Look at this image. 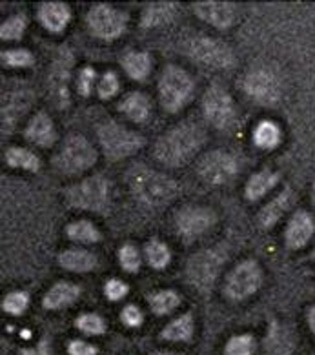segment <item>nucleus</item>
<instances>
[{
	"mask_svg": "<svg viewBox=\"0 0 315 355\" xmlns=\"http://www.w3.org/2000/svg\"><path fill=\"white\" fill-rule=\"evenodd\" d=\"M204 133L194 124H180L160 137L155 146V157L171 168L188 162L201 150Z\"/></svg>",
	"mask_w": 315,
	"mask_h": 355,
	"instance_id": "nucleus-1",
	"label": "nucleus"
},
{
	"mask_svg": "<svg viewBox=\"0 0 315 355\" xmlns=\"http://www.w3.org/2000/svg\"><path fill=\"white\" fill-rule=\"evenodd\" d=\"M131 191L139 200L148 206H162L170 202L177 193V184L170 177L162 175L159 171L144 168L142 164L135 166L128 173Z\"/></svg>",
	"mask_w": 315,
	"mask_h": 355,
	"instance_id": "nucleus-2",
	"label": "nucleus"
},
{
	"mask_svg": "<svg viewBox=\"0 0 315 355\" xmlns=\"http://www.w3.org/2000/svg\"><path fill=\"white\" fill-rule=\"evenodd\" d=\"M194 93V80L182 68L168 66L159 80V97L166 112H179Z\"/></svg>",
	"mask_w": 315,
	"mask_h": 355,
	"instance_id": "nucleus-3",
	"label": "nucleus"
},
{
	"mask_svg": "<svg viewBox=\"0 0 315 355\" xmlns=\"http://www.w3.org/2000/svg\"><path fill=\"white\" fill-rule=\"evenodd\" d=\"M97 161V151L83 135H71L64 141L62 148L55 157V166L66 175H77L92 168Z\"/></svg>",
	"mask_w": 315,
	"mask_h": 355,
	"instance_id": "nucleus-4",
	"label": "nucleus"
},
{
	"mask_svg": "<svg viewBox=\"0 0 315 355\" xmlns=\"http://www.w3.org/2000/svg\"><path fill=\"white\" fill-rule=\"evenodd\" d=\"M99 141L110 159L133 155L139 148L144 146V139L139 133L117 124L115 121H108L99 126Z\"/></svg>",
	"mask_w": 315,
	"mask_h": 355,
	"instance_id": "nucleus-5",
	"label": "nucleus"
},
{
	"mask_svg": "<svg viewBox=\"0 0 315 355\" xmlns=\"http://www.w3.org/2000/svg\"><path fill=\"white\" fill-rule=\"evenodd\" d=\"M108 195H110V186L102 175L87 177L66 191L69 205L90 211H101L106 208Z\"/></svg>",
	"mask_w": 315,
	"mask_h": 355,
	"instance_id": "nucleus-6",
	"label": "nucleus"
},
{
	"mask_svg": "<svg viewBox=\"0 0 315 355\" xmlns=\"http://www.w3.org/2000/svg\"><path fill=\"white\" fill-rule=\"evenodd\" d=\"M224 261H226V252L223 248L204 250V252L194 255L188 263L189 282L199 290L212 288Z\"/></svg>",
	"mask_w": 315,
	"mask_h": 355,
	"instance_id": "nucleus-7",
	"label": "nucleus"
},
{
	"mask_svg": "<svg viewBox=\"0 0 315 355\" xmlns=\"http://www.w3.org/2000/svg\"><path fill=\"white\" fill-rule=\"evenodd\" d=\"M128 15L108 4L93 6L87 13V26L95 37L102 40L119 39L126 30Z\"/></svg>",
	"mask_w": 315,
	"mask_h": 355,
	"instance_id": "nucleus-8",
	"label": "nucleus"
},
{
	"mask_svg": "<svg viewBox=\"0 0 315 355\" xmlns=\"http://www.w3.org/2000/svg\"><path fill=\"white\" fill-rule=\"evenodd\" d=\"M261 282L262 273L259 264L255 261H244L230 272L224 292L233 301H241V299H246V297L257 292Z\"/></svg>",
	"mask_w": 315,
	"mask_h": 355,
	"instance_id": "nucleus-9",
	"label": "nucleus"
},
{
	"mask_svg": "<svg viewBox=\"0 0 315 355\" xmlns=\"http://www.w3.org/2000/svg\"><path fill=\"white\" fill-rule=\"evenodd\" d=\"M204 115L215 128L226 130L235 122V104L226 89L221 86H212L208 88L203 101Z\"/></svg>",
	"mask_w": 315,
	"mask_h": 355,
	"instance_id": "nucleus-10",
	"label": "nucleus"
},
{
	"mask_svg": "<svg viewBox=\"0 0 315 355\" xmlns=\"http://www.w3.org/2000/svg\"><path fill=\"white\" fill-rule=\"evenodd\" d=\"M197 171L201 179L210 184H224L237 175L239 164L235 157L223 150H217L203 157V161L197 166Z\"/></svg>",
	"mask_w": 315,
	"mask_h": 355,
	"instance_id": "nucleus-11",
	"label": "nucleus"
},
{
	"mask_svg": "<svg viewBox=\"0 0 315 355\" xmlns=\"http://www.w3.org/2000/svg\"><path fill=\"white\" fill-rule=\"evenodd\" d=\"M189 55L195 60L203 62L210 68H232L233 66V53L228 46L221 40L210 39V37H197L189 44Z\"/></svg>",
	"mask_w": 315,
	"mask_h": 355,
	"instance_id": "nucleus-12",
	"label": "nucleus"
},
{
	"mask_svg": "<svg viewBox=\"0 0 315 355\" xmlns=\"http://www.w3.org/2000/svg\"><path fill=\"white\" fill-rule=\"evenodd\" d=\"M73 66V55L69 48H60L57 59H55L51 71H49V92L53 98L55 106L58 110L68 107L69 93H68V80L71 73Z\"/></svg>",
	"mask_w": 315,
	"mask_h": 355,
	"instance_id": "nucleus-13",
	"label": "nucleus"
},
{
	"mask_svg": "<svg viewBox=\"0 0 315 355\" xmlns=\"http://www.w3.org/2000/svg\"><path fill=\"white\" fill-rule=\"evenodd\" d=\"M248 97L259 104H273L281 97V83L270 69H255L244 80Z\"/></svg>",
	"mask_w": 315,
	"mask_h": 355,
	"instance_id": "nucleus-14",
	"label": "nucleus"
},
{
	"mask_svg": "<svg viewBox=\"0 0 315 355\" xmlns=\"http://www.w3.org/2000/svg\"><path fill=\"white\" fill-rule=\"evenodd\" d=\"M215 223L214 211H210L208 208H197V206H188V208L180 209L177 214V230L180 235L185 237H197L203 235L204 232H208Z\"/></svg>",
	"mask_w": 315,
	"mask_h": 355,
	"instance_id": "nucleus-15",
	"label": "nucleus"
},
{
	"mask_svg": "<svg viewBox=\"0 0 315 355\" xmlns=\"http://www.w3.org/2000/svg\"><path fill=\"white\" fill-rule=\"evenodd\" d=\"M194 6L199 19L215 26L219 30L230 28L237 19V8L232 2H197Z\"/></svg>",
	"mask_w": 315,
	"mask_h": 355,
	"instance_id": "nucleus-16",
	"label": "nucleus"
},
{
	"mask_svg": "<svg viewBox=\"0 0 315 355\" xmlns=\"http://www.w3.org/2000/svg\"><path fill=\"white\" fill-rule=\"evenodd\" d=\"M314 234H315L314 217H312L308 211H297V214L290 219V223H288L284 239H287L288 248L299 250L308 244V241H310Z\"/></svg>",
	"mask_w": 315,
	"mask_h": 355,
	"instance_id": "nucleus-17",
	"label": "nucleus"
},
{
	"mask_svg": "<svg viewBox=\"0 0 315 355\" xmlns=\"http://www.w3.org/2000/svg\"><path fill=\"white\" fill-rule=\"evenodd\" d=\"M296 346L293 331L287 324L273 322L264 340V355H291Z\"/></svg>",
	"mask_w": 315,
	"mask_h": 355,
	"instance_id": "nucleus-18",
	"label": "nucleus"
},
{
	"mask_svg": "<svg viewBox=\"0 0 315 355\" xmlns=\"http://www.w3.org/2000/svg\"><path fill=\"white\" fill-rule=\"evenodd\" d=\"M39 20L40 24L48 31L58 33L68 26L69 19H71V11L62 2H44L39 8Z\"/></svg>",
	"mask_w": 315,
	"mask_h": 355,
	"instance_id": "nucleus-19",
	"label": "nucleus"
},
{
	"mask_svg": "<svg viewBox=\"0 0 315 355\" xmlns=\"http://www.w3.org/2000/svg\"><path fill=\"white\" fill-rule=\"evenodd\" d=\"M55 128L51 119L46 113H37L26 128V139L37 146L48 148L55 142Z\"/></svg>",
	"mask_w": 315,
	"mask_h": 355,
	"instance_id": "nucleus-20",
	"label": "nucleus"
},
{
	"mask_svg": "<svg viewBox=\"0 0 315 355\" xmlns=\"http://www.w3.org/2000/svg\"><path fill=\"white\" fill-rule=\"evenodd\" d=\"M80 288L71 284V282H57L44 297V306L48 310H60L77 301Z\"/></svg>",
	"mask_w": 315,
	"mask_h": 355,
	"instance_id": "nucleus-21",
	"label": "nucleus"
},
{
	"mask_svg": "<svg viewBox=\"0 0 315 355\" xmlns=\"http://www.w3.org/2000/svg\"><path fill=\"white\" fill-rule=\"evenodd\" d=\"M58 263L69 272L86 273L92 272L93 268L97 266V257L93 253L86 252V250H66V252L60 253Z\"/></svg>",
	"mask_w": 315,
	"mask_h": 355,
	"instance_id": "nucleus-22",
	"label": "nucleus"
},
{
	"mask_svg": "<svg viewBox=\"0 0 315 355\" xmlns=\"http://www.w3.org/2000/svg\"><path fill=\"white\" fill-rule=\"evenodd\" d=\"M290 205L291 191L287 188V190L281 191L275 199L270 200V202L261 209V214H259V223H261V226H264V228H272L273 224L284 215V211L290 208Z\"/></svg>",
	"mask_w": 315,
	"mask_h": 355,
	"instance_id": "nucleus-23",
	"label": "nucleus"
},
{
	"mask_svg": "<svg viewBox=\"0 0 315 355\" xmlns=\"http://www.w3.org/2000/svg\"><path fill=\"white\" fill-rule=\"evenodd\" d=\"M121 112L133 122H144L150 117V101L139 92H131L122 98Z\"/></svg>",
	"mask_w": 315,
	"mask_h": 355,
	"instance_id": "nucleus-24",
	"label": "nucleus"
},
{
	"mask_svg": "<svg viewBox=\"0 0 315 355\" xmlns=\"http://www.w3.org/2000/svg\"><path fill=\"white\" fill-rule=\"evenodd\" d=\"M279 175L275 171H259L255 175L250 177V180L246 182V188H244V193H246L248 200H259L262 195H266L268 191L272 190L273 186L277 184Z\"/></svg>",
	"mask_w": 315,
	"mask_h": 355,
	"instance_id": "nucleus-25",
	"label": "nucleus"
},
{
	"mask_svg": "<svg viewBox=\"0 0 315 355\" xmlns=\"http://www.w3.org/2000/svg\"><path fill=\"white\" fill-rule=\"evenodd\" d=\"M177 8L173 2H159V4H150L142 13V26L144 28H157V26L168 24L175 19Z\"/></svg>",
	"mask_w": 315,
	"mask_h": 355,
	"instance_id": "nucleus-26",
	"label": "nucleus"
},
{
	"mask_svg": "<svg viewBox=\"0 0 315 355\" xmlns=\"http://www.w3.org/2000/svg\"><path fill=\"white\" fill-rule=\"evenodd\" d=\"M122 66L131 78L144 80L151 71V57L144 51H130V53L124 55Z\"/></svg>",
	"mask_w": 315,
	"mask_h": 355,
	"instance_id": "nucleus-27",
	"label": "nucleus"
},
{
	"mask_svg": "<svg viewBox=\"0 0 315 355\" xmlns=\"http://www.w3.org/2000/svg\"><path fill=\"white\" fill-rule=\"evenodd\" d=\"M281 141V130L277 124L270 121H262L255 130H253V142L262 150H272Z\"/></svg>",
	"mask_w": 315,
	"mask_h": 355,
	"instance_id": "nucleus-28",
	"label": "nucleus"
},
{
	"mask_svg": "<svg viewBox=\"0 0 315 355\" xmlns=\"http://www.w3.org/2000/svg\"><path fill=\"white\" fill-rule=\"evenodd\" d=\"M6 162L11 168H22V170L28 171H39L40 168L39 157L31 151L22 150V148H10L6 151Z\"/></svg>",
	"mask_w": 315,
	"mask_h": 355,
	"instance_id": "nucleus-29",
	"label": "nucleus"
},
{
	"mask_svg": "<svg viewBox=\"0 0 315 355\" xmlns=\"http://www.w3.org/2000/svg\"><path fill=\"white\" fill-rule=\"evenodd\" d=\"M66 234L71 241H77V243L83 244H93L101 241V234L99 230L93 226L90 220H77V223H71L66 228Z\"/></svg>",
	"mask_w": 315,
	"mask_h": 355,
	"instance_id": "nucleus-30",
	"label": "nucleus"
},
{
	"mask_svg": "<svg viewBox=\"0 0 315 355\" xmlns=\"http://www.w3.org/2000/svg\"><path fill=\"white\" fill-rule=\"evenodd\" d=\"M194 334V319L191 315H182L179 319H175L171 324H168L162 330V339H168V340H188Z\"/></svg>",
	"mask_w": 315,
	"mask_h": 355,
	"instance_id": "nucleus-31",
	"label": "nucleus"
},
{
	"mask_svg": "<svg viewBox=\"0 0 315 355\" xmlns=\"http://www.w3.org/2000/svg\"><path fill=\"white\" fill-rule=\"evenodd\" d=\"M150 306L151 310L155 311L157 315H164L170 313L171 310L179 306V295L171 290H162L153 295H150Z\"/></svg>",
	"mask_w": 315,
	"mask_h": 355,
	"instance_id": "nucleus-32",
	"label": "nucleus"
},
{
	"mask_svg": "<svg viewBox=\"0 0 315 355\" xmlns=\"http://www.w3.org/2000/svg\"><path fill=\"white\" fill-rule=\"evenodd\" d=\"M144 253L146 259H148V263L153 268H157V270H162L166 264L170 263V250H168L166 244L157 241V239H153V241H150V243L146 244Z\"/></svg>",
	"mask_w": 315,
	"mask_h": 355,
	"instance_id": "nucleus-33",
	"label": "nucleus"
},
{
	"mask_svg": "<svg viewBox=\"0 0 315 355\" xmlns=\"http://www.w3.org/2000/svg\"><path fill=\"white\" fill-rule=\"evenodd\" d=\"M26 24H28V20H26L24 15H13L11 19H8L0 28V35H2V39L4 40H17L22 37L26 30Z\"/></svg>",
	"mask_w": 315,
	"mask_h": 355,
	"instance_id": "nucleus-34",
	"label": "nucleus"
},
{
	"mask_svg": "<svg viewBox=\"0 0 315 355\" xmlns=\"http://www.w3.org/2000/svg\"><path fill=\"white\" fill-rule=\"evenodd\" d=\"M255 350V340L252 336H237L228 340L224 348L226 355H252Z\"/></svg>",
	"mask_w": 315,
	"mask_h": 355,
	"instance_id": "nucleus-35",
	"label": "nucleus"
},
{
	"mask_svg": "<svg viewBox=\"0 0 315 355\" xmlns=\"http://www.w3.org/2000/svg\"><path fill=\"white\" fill-rule=\"evenodd\" d=\"M2 62L10 68H28L33 64V55L26 49H11L2 53Z\"/></svg>",
	"mask_w": 315,
	"mask_h": 355,
	"instance_id": "nucleus-36",
	"label": "nucleus"
},
{
	"mask_svg": "<svg viewBox=\"0 0 315 355\" xmlns=\"http://www.w3.org/2000/svg\"><path fill=\"white\" fill-rule=\"evenodd\" d=\"M119 261H121L122 268L130 273L139 272V268H141V255H139L135 246H131V244L122 246L121 252H119Z\"/></svg>",
	"mask_w": 315,
	"mask_h": 355,
	"instance_id": "nucleus-37",
	"label": "nucleus"
},
{
	"mask_svg": "<svg viewBox=\"0 0 315 355\" xmlns=\"http://www.w3.org/2000/svg\"><path fill=\"white\" fill-rule=\"evenodd\" d=\"M28 293L13 292L10 293V295H6L4 302H2V308H4V311L11 313V315H20V313L28 308Z\"/></svg>",
	"mask_w": 315,
	"mask_h": 355,
	"instance_id": "nucleus-38",
	"label": "nucleus"
},
{
	"mask_svg": "<svg viewBox=\"0 0 315 355\" xmlns=\"http://www.w3.org/2000/svg\"><path fill=\"white\" fill-rule=\"evenodd\" d=\"M77 326L87 336H99L104 331V321L95 313H86L77 319Z\"/></svg>",
	"mask_w": 315,
	"mask_h": 355,
	"instance_id": "nucleus-39",
	"label": "nucleus"
},
{
	"mask_svg": "<svg viewBox=\"0 0 315 355\" xmlns=\"http://www.w3.org/2000/svg\"><path fill=\"white\" fill-rule=\"evenodd\" d=\"M97 92L101 98H112L119 92V80H117L115 73H104L97 86Z\"/></svg>",
	"mask_w": 315,
	"mask_h": 355,
	"instance_id": "nucleus-40",
	"label": "nucleus"
},
{
	"mask_svg": "<svg viewBox=\"0 0 315 355\" xmlns=\"http://www.w3.org/2000/svg\"><path fill=\"white\" fill-rule=\"evenodd\" d=\"M93 84H95V71L92 68H84L80 73H78V80H77V88L78 93L83 95V97H87L90 93H92Z\"/></svg>",
	"mask_w": 315,
	"mask_h": 355,
	"instance_id": "nucleus-41",
	"label": "nucleus"
},
{
	"mask_svg": "<svg viewBox=\"0 0 315 355\" xmlns=\"http://www.w3.org/2000/svg\"><path fill=\"white\" fill-rule=\"evenodd\" d=\"M104 292H106L108 299H112V301H119L122 297L128 293V286L119 279H110L106 282V288H104Z\"/></svg>",
	"mask_w": 315,
	"mask_h": 355,
	"instance_id": "nucleus-42",
	"label": "nucleus"
},
{
	"mask_svg": "<svg viewBox=\"0 0 315 355\" xmlns=\"http://www.w3.org/2000/svg\"><path fill=\"white\" fill-rule=\"evenodd\" d=\"M122 321L124 324H128L130 328H135V326H141L142 322V313L137 306H126L122 311Z\"/></svg>",
	"mask_w": 315,
	"mask_h": 355,
	"instance_id": "nucleus-43",
	"label": "nucleus"
},
{
	"mask_svg": "<svg viewBox=\"0 0 315 355\" xmlns=\"http://www.w3.org/2000/svg\"><path fill=\"white\" fill-rule=\"evenodd\" d=\"M69 355H97V348L83 340H71L68 346Z\"/></svg>",
	"mask_w": 315,
	"mask_h": 355,
	"instance_id": "nucleus-44",
	"label": "nucleus"
},
{
	"mask_svg": "<svg viewBox=\"0 0 315 355\" xmlns=\"http://www.w3.org/2000/svg\"><path fill=\"white\" fill-rule=\"evenodd\" d=\"M20 355H49V350H48V343L46 340H42L37 348H31V350H24Z\"/></svg>",
	"mask_w": 315,
	"mask_h": 355,
	"instance_id": "nucleus-45",
	"label": "nucleus"
},
{
	"mask_svg": "<svg viewBox=\"0 0 315 355\" xmlns=\"http://www.w3.org/2000/svg\"><path fill=\"white\" fill-rule=\"evenodd\" d=\"M308 324H310L312 331L315 334V308H312L310 313H308Z\"/></svg>",
	"mask_w": 315,
	"mask_h": 355,
	"instance_id": "nucleus-46",
	"label": "nucleus"
},
{
	"mask_svg": "<svg viewBox=\"0 0 315 355\" xmlns=\"http://www.w3.org/2000/svg\"><path fill=\"white\" fill-rule=\"evenodd\" d=\"M151 355H180V354H173V352H155V354Z\"/></svg>",
	"mask_w": 315,
	"mask_h": 355,
	"instance_id": "nucleus-47",
	"label": "nucleus"
},
{
	"mask_svg": "<svg viewBox=\"0 0 315 355\" xmlns=\"http://www.w3.org/2000/svg\"><path fill=\"white\" fill-rule=\"evenodd\" d=\"M312 202L315 205V182H314V186H312Z\"/></svg>",
	"mask_w": 315,
	"mask_h": 355,
	"instance_id": "nucleus-48",
	"label": "nucleus"
},
{
	"mask_svg": "<svg viewBox=\"0 0 315 355\" xmlns=\"http://www.w3.org/2000/svg\"><path fill=\"white\" fill-rule=\"evenodd\" d=\"M314 259H315V250H314Z\"/></svg>",
	"mask_w": 315,
	"mask_h": 355,
	"instance_id": "nucleus-49",
	"label": "nucleus"
}]
</instances>
